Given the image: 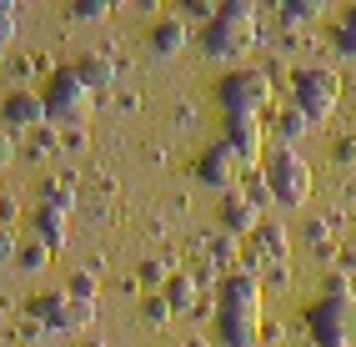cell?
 Returning <instances> with one entry per match:
<instances>
[{"label":"cell","instance_id":"f1b7e54d","mask_svg":"<svg viewBox=\"0 0 356 347\" xmlns=\"http://www.w3.org/2000/svg\"><path fill=\"white\" fill-rule=\"evenodd\" d=\"M321 287H326V297H356V277H346V272H326Z\"/></svg>","mask_w":356,"mask_h":347},{"label":"cell","instance_id":"8fae6325","mask_svg":"<svg viewBox=\"0 0 356 347\" xmlns=\"http://www.w3.org/2000/svg\"><path fill=\"white\" fill-rule=\"evenodd\" d=\"M196 181H206V187H221V192H231L236 187V176H241L246 167H241V156H236L226 141H216V146H206L201 156H196Z\"/></svg>","mask_w":356,"mask_h":347},{"label":"cell","instance_id":"d6986e66","mask_svg":"<svg viewBox=\"0 0 356 347\" xmlns=\"http://www.w3.org/2000/svg\"><path fill=\"white\" fill-rule=\"evenodd\" d=\"M35 237L56 252V247L65 242V217H60V212H51V206H40V212H35Z\"/></svg>","mask_w":356,"mask_h":347},{"label":"cell","instance_id":"d6a6232c","mask_svg":"<svg viewBox=\"0 0 356 347\" xmlns=\"http://www.w3.org/2000/svg\"><path fill=\"white\" fill-rule=\"evenodd\" d=\"M35 65H40V56H10V61H6V71L15 76V86H26Z\"/></svg>","mask_w":356,"mask_h":347},{"label":"cell","instance_id":"ab89813d","mask_svg":"<svg viewBox=\"0 0 356 347\" xmlns=\"http://www.w3.org/2000/svg\"><path fill=\"white\" fill-rule=\"evenodd\" d=\"M10 222H15V201L0 196V226H10Z\"/></svg>","mask_w":356,"mask_h":347},{"label":"cell","instance_id":"d590c367","mask_svg":"<svg viewBox=\"0 0 356 347\" xmlns=\"http://www.w3.org/2000/svg\"><path fill=\"white\" fill-rule=\"evenodd\" d=\"M337 161L341 167H356V136H341L337 141Z\"/></svg>","mask_w":356,"mask_h":347},{"label":"cell","instance_id":"ac0fdd59","mask_svg":"<svg viewBox=\"0 0 356 347\" xmlns=\"http://www.w3.org/2000/svg\"><path fill=\"white\" fill-rule=\"evenodd\" d=\"M251 247H256L271 267H281V262H286V226H281V222H261L256 237H251Z\"/></svg>","mask_w":356,"mask_h":347},{"label":"cell","instance_id":"f546056e","mask_svg":"<svg viewBox=\"0 0 356 347\" xmlns=\"http://www.w3.org/2000/svg\"><path fill=\"white\" fill-rule=\"evenodd\" d=\"M306 242H312V247L321 252V257H331V226H326L321 217H312V222H306Z\"/></svg>","mask_w":356,"mask_h":347},{"label":"cell","instance_id":"74e56055","mask_svg":"<svg viewBox=\"0 0 356 347\" xmlns=\"http://www.w3.org/2000/svg\"><path fill=\"white\" fill-rule=\"evenodd\" d=\"M86 146H90L86 126H70V131H65V151H86Z\"/></svg>","mask_w":356,"mask_h":347},{"label":"cell","instance_id":"44dd1931","mask_svg":"<svg viewBox=\"0 0 356 347\" xmlns=\"http://www.w3.org/2000/svg\"><path fill=\"white\" fill-rule=\"evenodd\" d=\"M51 257H56V252L45 247V242H20V252H15V267L35 277V272H45V267H51Z\"/></svg>","mask_w":356,"mask_h":347},{"label":"cell","instance_id":"83f0119b","mask_svg":"<svg viewBox=\"0 0 356 347\" xmlns=\"http://www.w3.org/2000/svg\"><path fill=\"white\" fill-rule=\"evenodd\" d=\"M136 277H140L146 287H156V292H161L165 282H171V272H165V262H161V257H146V262L136 267Z\"/></svg>","mask_w":356,"mask_h":347},{"label":"cell","instance_id":"9a60e30c","mask_svg":"<svg viewBox=\"0 0 356 347\" xmlns=\"http://www.w3.org/2000/svg\"><path fill=\"white\" fill-rule=\"evenodd\" d=\"M186 40H191V31H186L181 15H161L156 26H151V51H156V56H176Z\"/></svg>","mask_w":356,"mask_h":347},{"label":"cell","instance_id":"52a82bcc","mask_svg":"<svg viewBox=\"0 0 356 347\" xmlns=\"http://www.w3.org/2000/svg\"><path fill=\"white\" fill-rule=\"evenodd\" d=\"M31 317L45 322L51 332H76V327H86V322L96 317V307L70 302L65 287H51V292H35V297H31Z\"/></svg>","mask_w":356,"mask_h":347},{"label":"cell","instance_id":"836d02e7","mask_svg":"<svg viewBox=\"0 0 356 347\" xmlns=\"http://www.w3.org/2000/svg\"><path fill=\"white\" fill-rule=\"evenodd\" d=\"M10 40H15V6L0 0V51H10Z\"/></svg>","mask_w":356,"mask_h":347},{"label":"cell","instance_id":"4fadbf2b","mask_svg":"<svg viewBox=\"0 0 356 347\" xmlns=\"http://www.w3.org/2000/svg\"><path fill=\"white\" fill-rule=\"evenodd\" d=\"M70 71H76L90 91H106V86H115V56L111 51H86V56L70 61Z\"/></svg>","mask_w":356,"mask_h":347},{"label":"cell","instance_id":"8992f818","mask_svg":"<svg viewBox=\"0 0 356 347\" xmlns=\"http://www.w3.org/2000/svg\"><path fill=\"white\" fill-rule=\"evenodd\" d=\"M90 91L70 65H60V71H51V81H45V111H51L56 126H86L90 121Z\"/></svg>","mask_w":356,"mask_h":347},{"label":"cell","instance_id":"2e32d148","mask_svg":"<svg viewBox=\"0 0 356 347\" xmlns=\"http://www.w3.org/2000/svg\"><path fill=\"white\" fill-rule=\"evenodd\" d=\"M161 292H165V302H171L176 312H196V307H201V297H206L201 282H196L191 272H171V282H165Z\"/></svg>","mask_w":356,"mask_h":347},{"label":"cell","instance_id":"cb8c5ba5","mask_svg":"<svg viewBox=\"0 0 356 347\" xmlns=\"http://www.w3.org/2000/svg\"><path fill=\"white\" fill-rule=\"evenodd\" d=\"M241 181H246L241 196H246L251 206H271V201H276V196H271V181H266V171H261V167H256V171H241Z\"/></svg>","mask_w":356,"mask_h":347},{"label":"cell","instance_id":"ffe728a7","mask_svg":"<svg viewBox=\"0 0 356 347\" xmlns=\"http://www.w3.org/2000/svg\"><path fill=\"white\" fill-rule=\"evenodd\" d=\"M276 15H281V26H306V20H316L321 15V0H281L276 6Z\"/></svg>","mask_w":356,"mask_h":347},{"label":"cell","instance_id":"7bdbcfd3","mask_svg":"<svg viewBox=\"0 0 356 347\" xmlns=\"http://www.w3.org/2000/svg\"><path fill=\"white\" fill-rule=\"evenodd\" d=\"M86 347H106V342H101V337H90V342H86Z\"/></svg>","mask_w":356,"mask_h":347},{"label":"cell","instance_id":"b9f144b4","mask_svg":"<svg viewBox=\"0 0 356 347\" xmlns=\"http://www.w3.org/2000/svg\"><path fill=\"white\" fill-rule=\"evenodd\" d=\"M6 61H10V51H0V71H6Z\"/></svg>","mask_w":356,"mask_h":347},{"label":"cell","instance_id":"8d00e7d4","mask_svg":"<svg viewBox=\"0 0 356 347\" xmlns=\"http://www.w3.org/2000/svg\"><path fill=\"white\" fill-rule=\"evenodd\" d=\"M15 252H20V242L10 237V226H0V262H15Z\"/></svg>","mask_w":356,"mask_h":347},{"label":"cell","instance_id":"4dcf8cb0","mask_svg":"<svg viewBox=\"0 0 356 347\" xmlns=\"http://www.w3.org/2000/svg\"><path fill=\"white\" fill-rule=\"evenodd\" d=\"M326 40H331V51H337L341 61H351V56H356V36H351V31L341 26V20L331 26V36H326Z\"/></svg>","mask_w":356,"mask_h":347},{"label":"cell","instance_id":"9c48e42d","mask_svg":"<svg viewBox=\"0 0 356 347\" xmlns=\"http://www.w3.org/2000/svg\"><path fill=\"white\" fill-rule=\"evenodd\" d=\"M0 121H6V131H35L51 121V111H45V91L35 86H10L6 91V101H0Z\"/></svg>","mask_w":356,"mask_h":347},{"label":"cell","instance_id":"7c38bea8","mask_svg":"<svg viewBox=\"0 0 356 347\" xmlns=\"http://www.w3.org/2000/svg\"><path fill=\"white\" fill-rule=\"evenodd\" d=\"M216 222L226 237H256V226H261V206H251L241 192H226L221 206H216Z\"/></svg>","mask_w":356,"mask_h":347},{"label":"cell","instance_id":"4316f807","mask_svg":"<svg viewBox=\"0 0 356 347\" xmlns=\"http://www.w3.org/2000/svg\"><path fill=\"white\" fill-rule=\"evenodd\" d=\"M65 292H70V302H86V307H96V277L90 272H76L65 282Z\"/></svg>","mask_w":356,"mask_h":347},{"label":"cell","instance_id":"30bf717a","mask_svg":"<svg viewBox=\"0 0 356 347\" xmlns=\"http://www.w3.org/2000/svg\"><path fill=\"white\" fill-rule=\"evenodd\" d=\"M221 126H226L221 141H226L236 156H241L246 171H256L261 161H266V121H261V116H226Z\"/></svg>","mask_w":356,"mask_h":347},{"label":"cell","instance_id":"3957f363","mask_svg":"<svg viewBox=\"0 0 356 347\" xmlns=\"http://www.w3.org/2000/svg\"><path fill=\"white\" fill-rule=\"evenodd\" d=\"M341 101V76L331 65H296L291 71V106L306 111L312 121H326Z\"/></svg>","mask_w":356,"mask_h":347},{"label":"cell","instance_id":"5b68a950","mask_svg":"<svg viewBox=\"0 0 356 347\" xmlns=\"http://www.w3.org/2000/svg\"><path fill=\"white\" fill-rule=\"evenodd\" d=\"M216 101L226 116H261L271 106V76L261 65H246V71H226L216 81Z\"/></svg>","mask_w":356,"mask_h":347},{"label":"cell","instance_id":"6da1fadb","mask_svg":"<svg viewBox=\"0 0 356 347\" xmlns=\"http://www.w3.org/2000/svg\"><path fill=\"white\" fill-rule=\"evenodd\" d=\"M246 45H256V6L251 0H221L216 20L201 26V51L216 56V61H231V56H241Z\"/></svg>","mask_w":356,"mask_h":347},{"label":"cell","instance_id":"7a4b0ae2","mask_svg":"<svg viewBox=\"0 0 356 347\" xmlns=\"http://www.w3.org/2000/svg\"><path fill=\"white\" fill-rule=\"evenodd\" d=\"M261 171H266V181H271L276 206H306V201H312L316 176H312V161H306L296 146H276V151H266Z\"/></svg>","mask_w":356,"mask_h":347},{"label":"cell","instance_id":"ee69618b","mask_svg":"<svg viewBox=\"0 0 356 347\" xmlns=\"http://www.w3.org/2000/svg\"><path fill=\"white\" fill-rule=\"evenodd\" d=\"M165 347H186V342H165Z\"/></svg>","mask_w":356,"mask_h":347},{"label":"cell","instance_id":"7402d4cb","mask_svg":"<svg viewBox=\"0 0 356 347\" xmlns=\"http://www.w3.org/2000/svg\"><path fill=\"white\" fill-rule=\"evenodd\" d=\"M40 206H51V212L70 217V206H76V192H70V181H45V187H40Z\"/></svg>","mask_w":356,"mask_h":347},{"label":"cell","instance_id":"e0dca14e","mask_svg":"<svg viewBox=\"0 0 356 347\" xmlns=\"http://www.w3.org/2000/svg\"><path fill=\"white\" fill-rule=\"evenodd\" d=\"M312 126H316V121H312L306 111H296L291 101L281 106V111H276V121H271V131H276V141H281V146H296V141H301V136L312 131Z\"/></svg>","mask_w":356,"mask_h":347},{"label":"cell","instance_id":"484cf974","mask_svg":"<svg viewBox=\"0 0 356 347\" xmlns=\"http://www.w3.org/2000/svg\"><path fill=\"white\" fill-rule=\"evenodd\" d=\"M65 15L70 20H106L111 15V0H70Z\"/></svg>","mask_w":356,"mask_h":347},{"label":"cell","instance_id":"5bb4252c","mask_svg":"<svg viewBox=\"0 0 356 347\" xmlns=\"http://www.w3.org/2000/svg\"><path fill=\"white\" fill-rule=\"evenodd\" d=\"M211 337H216V347H256V322L216 312V322H211Z\"/></svg>","mask_w":356,"mask_h":347},{"label":"cell","instance_id":"60d3db41","mask_svg":"<svg viewBox=\"0 0 356 347\" xmlns=\"http://www.w3.org/2000/svg\"><path fill=\"white\" fill-rule=\"evenodd\" d=\"M341 26H346V31H351V36H356V0H351V6H346V10H341Z\"/></svg>","mask_w":356,"mask_h":347},{"label":"cell","instance_id":"277c9868","mask_svg":"<svg viewBox=\"0 0 356 347\" xmlns=\"http://www.w3.org/2000/svg\"><path fill=\"white\" fill-rule=\"evenodd\" d=\"M312 347H356V297H321L306 312Z\"/></svg>","mask_w":356,"mask_h":347},{"label":"cell","instance_id":"d4e9b609","mask_svg":"<svg viewBox=\"0 0 356 347\" xmlns=\"http://www.w3.org/2000/svg\"><path fill=\"white\" fill-rule=\"evenodd\" d=\"M140 317H146V322H151V327H165V322H171V317H176V307H171V302H165V292H151V297H146V302H140Z\"/></svg>","mask_w":356,"mask_h":347},{"label":"cell","instance_id":"603a6c76","mask_svg":"<svg viewBox=\"0 0 356 347\" xmlns=\"http://www.w3.org/2000/svg\"><path fill=\"white\" fill-rule=\"evenodd\" d=\"M26 146H31L35 156H51V151H60V146H65V136H60V126H56V121H45V126H35V131L26 136Z\"/></svg>","mask_w":356,"mask_h":347},{"label":"cell","instance_id":"e575fe53","mask_svg":"<svg viewBox=\"0 0 356 347\" xmlns=\"http://www.w3.org/2000/svg\"><path fill=\"white\" fill-rule=\"evenodd\" d=\"M176 15H181V20H206V26H211V20H216V10H211L206 0H186V6H181Z\"/></svg>","mask_w":356,"mask_h":347},{"label":"cell","instance_id":"f35d334b","mask_svg":"<svg viewBox=\"0 0 356 347\" xmlns=\"http://www.w3.org/2000/svg\"><path fill=\"white\" fill-rule=\"evenodd\" d=\"M10 161H15V141H10V131H6V126H0V171H6V167H10Z\"/></svg>","mask_w":356,"mask_h":347},{"label":"cell","instance_id":"1f68e13d","mask_svg":"<svg viewBox=\"0 0 356 347\" xmlns=\"http://www.w3.org/2000/svg\"><path fill=\"white\" fill-rule=\"evenodd\" d=\"M206 242H211V247H206V252H211V262H221V267H226V262L236 257V237H226V231H216V237H206Z\"/></svg>","mask_w":356,"mask_h":347},{"label":"cell","instance_id":"ba28073f","mask_svg":"<svg viewBox=\"0 0 356 347\" xmlns=\"http://www.w3.org/2000/svg\"><path fill=\"white\" fill-rule=\"evenodd\" d=\"M216 312L261 322V277H251V272H241V267L226 272L221 287H216Z\"/></svg>","mask_w":356,"mask_h":347}]
</instances>
